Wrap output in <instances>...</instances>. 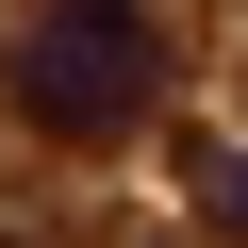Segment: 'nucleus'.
Segmentation results:
<instances>
[{"instance_id": "obj_1", "label": "nucleus", "mask_w": 248, "mask_h": 248, "mask_svg": "<svg viewBox=\"0 0 248 248\" xmlns=\"http://www.w3.org/2000/svg\"><path fill=\"white\" fill-rule=\"evenodd\" d=\"M17 99L50 116L66 149L83 133H133V116L166 99V17H149V0H50L33 50H17Z\"/></svg>"}]
</instances>
